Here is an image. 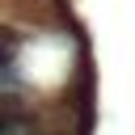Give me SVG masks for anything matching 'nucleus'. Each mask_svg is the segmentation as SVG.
<instances>
[{
    "label": "nucleus",
    "instance_id": "1",
    "mask_svg": "<svg viewBox=\"0 0 135 135\" xmlns=\"http://www.w3.org/2000/svg\"><path fill=\"white\" fill-rule=\"evenodd\" d=\"M17 51H21V34H13L8 25H0V72H8V68H13Z\"/></svg>",
    "mask_w": 135,
    "mask_h": 135
}]
</instances>
